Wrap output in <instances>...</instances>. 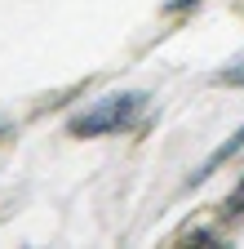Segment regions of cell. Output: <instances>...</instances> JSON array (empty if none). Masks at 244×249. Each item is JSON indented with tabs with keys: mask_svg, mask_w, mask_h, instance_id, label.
Returning a JSON list of instances; mask_svg holds the SVG:
<instances>
[{
	"mask_svg": "<svg viewBox=\"0 0 244 249\" xmlns=\"http://www.w3.org/2000/svg\"><path fill=\"white\" fill-rule=\"evenodd\" d=\"M240 147H244V129H235V134H231V138H227V142H222V147H218V151H213V156H209V160H204V165H200V174H195V178H204V174H209V169H218V165H222V160H231V156H235V151H240Z\"/></svg>",
	"mask_w": 244,
	"mask_h": 249,
	"instance_id": "2",
	"label": "cell"
},
{
	"mask_svg": "<svg viewBox=\"0 0 244 249\" xmlns=\"http://www.w3.org/2000/svg\"><path fill=\"white\" fill-rule=\"evenodd\" d=\"M142 103H146L142 93H115V98L98 103L94 111L76 116V120H71V134H76V138H102V134H120V129H129V124L138 120Z\"/></svg>",
	"mask_w": 244,
	"mask_h": 249,
	"instance_id": "1",
	"label": "cell"
},
{
	"mask_svg": "<svg viewBox=\"0 0 244 249\" xmlns=\"http://www.w3.org/2000/svg\"><path fill=\"white\" fill-rule=\"evenodd\" d=\"M182 5H191V0H169V9H182Z\"/></svg>",
	"mask_w": 244,
	"mask_h": 249,
	"instance_id": "5",
	"label": "cell"
},
{
	"mask_svg": "<svg viewBox=\"0 0 244 249\" xmlns=\"http://www.w3.org/2000/svg\"><path fill=\"white\" fill-rule=\"evenodd\" d=\"M227 213H231V218H235V213H244V182L235 187V196L227 200Z\"/></svg>",
	"mask_w": 244,
	"mask_h": 249,
	"instance_id": "3",
	"label": "cell"
},
{
	"mask_svg": "<svg viewBox=\"0 0 244 249\" xmlns=\"http://www.w3.org/2000/svg\"><path fill=\"white\" fill-rule=\"evenodd\" d=\"M218 80H222V85H244V71H222Z\"/></svg>",
	"mask_w": 244,
	"mask_h": 249,
	"instance_id": "4",
	"label": "cell"
}]
</instances>
